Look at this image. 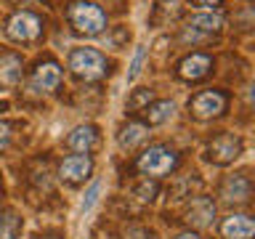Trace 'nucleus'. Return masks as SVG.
I'll list each match as a JSON object with an SVG mask.
<instances>
[{"label": "nucleus", "instance_id": "f257e3e1", "mask_svg": "<svg viewBox=\"0 0 255 239\" xmlns=\"http://www.w3.org/2000/svg\"><path fill=\"white\" fill-rule=\"evenodd\" d=\"M69 24L75 27L77 35L96 37L104 32V27H107V16H104V11L96 3L77 0V3L69 5Z\"/></svg>", "mask_w": 255, "mask_h": 239}, {"label": "nucleus", "instance_id": "f03ea898", "mask_svg": "<svg viewBox=\"0 0 255 239\" xmlns=\"http://www.w3.org/2000/svg\"><path fill=\"white\" fill-rule=\"evenodd\" d=\"M175 165H178V154H175L170 146H162V143L149 146L138 157V162H135V167H138L143 175H151V178H159V175L173 173Z\"/></svg>", "mask_w": 255, "mask_h": 239}, {"label": "nucleus", "instance_id": "7ed1b4c3", "mask_svg": "<svg viewBox=\"0 0 255 239\" xmlns=\"http://www.w3.org/2000/svg\"><path fill=\"white\" fill-rule=\"evenodd\" d=\"M69 69L83 80H99L107 75V59L96 48H75L69 53Z\"/></svg>", "mask_w": 255, "mask_h": 239}, {"label": "nucleus", "instance_id": "20e7f679", "mask_svg": "<svg viewBox=\"0 0 255 239\" xmlns=\"http://www.w3.org/2000/svg\"><path fill=\"white\" fill-rule=\"evenodd\" d=\"M5 35L16 43H35L43 35V21L29 11H19L5 21Z\"/></svg>", "mask_w": 255, "mask_h": 239}, {"label": "nucleus", "instance_id": "39448f33", "mask_svg": "<svg viewBox=\"0 0 255 239\" xmlns=\"http://www.w3.org/2000/svg\"><path fill=\"white\" fill-rule=\"evenodd\" d=\"M242 154V138L234 133H221L207 143V159L215 165H231Z\"/></svg>", "mask_w": 255, "mask_h": 239}, {"label": "nucleus", "instance_id": "423d86ee", "mask_svg": "<svg viewBox=\"0 0 255 239\" xmlns=\"http://www.w3.org/2000/svg\"><path fill=\"white\" fill-rule=\"evenodd\" d=\"M59 83H61V67L53 59H48V61H40L37 67L32 69L29 91L32 93H51L59 88Z\"/></svg>", "mask_w": 255, "mask_h": 239}, {"label": "nucleus", "instance_id": "0eeeda50", "mask_svg": "<svg viewBox=\"0 0 255 239\" xmlns=\"http://www.w3.org/2000/svg\"><path fill=\"white\" fill-rule=\"evenodd\" d=\"M226 104H229L226 93L202 91L191 99V112H194V117H199V120H210V117H221L223 112H226Z\"/></svg>", "mask_w": 255, "mask_h": 239}, {"label": "nucleus", "instance_id": "6e6552de", "mask_svg": "<svg viewBox=\"0 0 255 239\" xmlns=\"http://www.w3.org/2000/svg\"><path fill=\"white\" fill-rule=\"evenodd\" d=\"M93 170V159L88 154H69L59 165V178L67 183H83Z\"/></svg>", "mask_w": 255, "mask_h": 239}, {"label": "nucleus", "instance_id": "1a4fd4ad", "mask_svg": "<svg viewBox=\"0 0 255 239\" xmlns=\"http://www.w3.org/2000/svg\"><path fill=\"white\" fill-rule=\"evenodd\" d=\"M24 72V61L19 53L13 51H0V85L3 88H13L19 85Z\"/></svg>", "mask_w": 255, "mask_h": 239}, {"label": "nucleus", "instance_id": "9d476101", "mask_svg": "<svg viewBox=\"0 0 255 239\" xmlns=\"http://www.w3.org/2000/svg\"><path fill=\"white\" fill-rule=\"evenodd\" d=\"M253 194V183L247 175H229L226 181L221 183V197L226 199V202H247Z\"/></svg>", "mask_w": 255, "mask_h": 239}, {"label": "nucleus", "instance_id": "9b49d317", "mask_svg": "<svg viewBox=\"0 0 255 239\" xmlns=\"http://www.w3.org/2000/svg\"><path fill=\"white\" fill-rule=\"evenodd\" d=\"M221 234H223V239H253L255 223H253L250 215H242V213L229 215V218L221 223Z\"/></svg>", "mask_w": 255, "mask_h": 239}, {"label": "nucleus", "instance_id": "f8f14e48", "mask_svg": "<svg viewBox=\"0 0 255 239\" xmlns=\"http://www.w3.org/2000/svg\"><path fill=\"white\" fill-rule=\"evenodd\" d=\"M213 69V59L207 53H191L178 64V75L183 80H202Z\"/></svg>", "mask_w": 255, "mask_h": 239}, {"label": "nucleus", "instance_id": "ddd939ff", "mask_svg": "<svg viewBox=\"0 0 255 239\" xmlns=\"http://www.w3.org/2000/svg\"><path fill=\"white\" fill-rule=\"evenodd\" d=\"M96 143H99V130L93 125H77L75 130L67 135V146L77 154H88Z\"/></svg>", "mask_w": 255, "mask_h": 239}, {"label": "nucleus", "instance_id": "4468645a", "mask_svg": "<svg viewBox=\"0 0 255 239\" xmlns=\"http://www.w3.org/2000/svg\"><path fill=\"white\" fill-rule=\"evenodd\" d=\"M186 221L194 223V226H199V229L210 226V223L215 221V205L207 197H197L194 202H191L189 213H186Z\"/></svg>", "mask_w": 255, "mask_h": 239}, {"label": "nucleus", "instance_id": "2eb2a0df", "mask_svg": "<svg viewBox=\"0 0 255 239\" xmlns=\"http://www.w3.org/2000/svg\"><path fill=\"white\" fill-rule=\"evenodd\" d=\"M146 135H149V127L143 125V122H128L123 130H120L117 143H120V149L133 151L135 146H141V143L146 141Z\"/></svg>", "mask_w": 255, "mask_h": 239}, {"label": "nucleus", "instance_id": "dca6fc26", "mask_svg": "<svg viewBox=\"0 0 255 239\" xmlns=\"http://www.w3.org/2000/svg\"><path fill=\"white\" fill-rule=\"evenodd\" d=\"M189 27L197 32H218L223 27V19L213 11H199V13H191Z\"/></svg>", "mask_w": 255, "mask_h": 239}, {"label": "nucleus", "instance_id": "f3484780", "mask_svg": "<svg viewBox=\"0 0 255 239\" xmlns=\"http://www.w3.org/2000/svg\"><path fill=\"white\" fill-rule=\"evenodd\" d=\"M173 112H175L173 101H154V104H149V107L143 109V115H146L149 125H162L173 117Z\"/></svg>", "mask_w": 255, "mask_h": 239}, {"label": "nucleus", "instance_id": "a211bd4d", "mask_svg": "<svg viewBox=\"0 0 255 239\" xmlns=\"http://www.w3.org/2000/svg\"><path fill=\"white\" fill-rule=\"evenodd\" d=\"M21 231V218L16 213H5V218H0V239H16Z\"/></svg>", "mask_w": 255, "mask_h": 239}, {"label": "nucleus", "instance_id": "6ab92c4d", "mask_svg": "<svg viewBox=\"0 0 255 239\" xmlns=\"http://www.w3.org/2000/svg\"><path fill=\"white\" fill-rule=\"evenodd\" d=\"M149 101H151V91H149V88H138V91H135L130 99H128V109H130V112L146 109Z\"/></svg>", "mask_w": 255, "mask_h": 239}, {"label": "nucleus", "instance_id": "aec40b11", "mask_svg": "<svg viewBox=\"0 0 255 239\" xmlns=\"http://www.w3.org/2000/svg\"><path fill=\"white\" fill-rule=\"evenodd\" d=\"M154 194H157V183H154V181H143V183H138V186H135V197H138L141 202H151V199H154Z\"/></svg>", "mask_w": 255, "mask_h": 239}, {"label": "nucleus", "instance_id": "412c9836", "mask_svg": "<svg viewBox=\"0 0 255 239\" xmlns=\"http://www.w3.org/2000/svg\"><path fill=\"white\" fill-rule=\"evenodd\" d=\"M99 194H101V181H93L91 183V189L85 191V199H83V213H88L91 207L96 205V199H99Z\"/></svg>", "mask_w": 255, "mask_h": 239}, {"label": "nucleus", "instance_id": "4be33fe9", "mask_svg": "<svg viewBox=\"0 0 255 239\" xmlns=\"http://www.w3.org/2000/svg\"><path fill=\"white\" fill-rule=\"evenodd\" d=\"M143 56H146V51H143V45H138V48H135V53H133L130 69H128V80H135V77H138L141 64H143Z\"/></svg>", "mask_w": 255, "mask_h": 239}, {"label": "nucleus", "instance_id": "5701e85b", "mask_svg": "<svg viewBox=\"0 0 255 239\" xmlns=\"http://www.w3.org/2000/svg\"><path fill=\"white\" fill-rule=\"evenodd\" d=\"M125 239H151V234L146 229H141V226H130L125 231Z\"/></svg>", "mask_w": 255, "mask_h": 239}, {"label": "nucleus", "instance_id": "b1692460", "mask_svg": "<svg viewBox=\"0 0 255 239\" xmlns=\"http://www.w3.org/2000/svg\"><path fill=\"white\" fill-rule=\"evenodd\" d=\"M8 143H11V125L0 122V151L8 149Z\"/></svg>", "mask_w": 255, "mask_h": 239}, {"label": "nucleus", "instance_id": "393cba45", "mask_svg": "<svg viewBox=\"0 0 255 239\" xmlns=\"http://www.w3.org/2000/svg\"><path fill=\"white\" fill-rule=\"evenodd\" d=\"M175 239H202V237H199L197 231H183V234H178Z\"/></svg>", "mask_w": 255, "mask_h": 239}, {"label": "nucleus", "instance_id": "a878e982", "mask_svg": "<svg viewBox=\"0 0 255 239\" xmlns=\"http://www.w3.org/2000/svg\"><path fill=\"white\" fill-rule=\"evenodd\" d=\"M223 0H205V5H221Z\"/></svg>", "mask_w": 255, "mask_h": 239}, {"label": "nucleus", "instance_id": "bb28decb", "mask_svg": "<svg viewBox=\"0 0 255 239\" xmlns=\"http://www.w3.org/2000/svg\"><path fill=\"white\" fill-rule=\"evenodd\" d=\"M11 3H21L24 5V3H35V0H11Z\"/></svg>", "mask_w": 255, "mask_h": 239}]
</instances>
